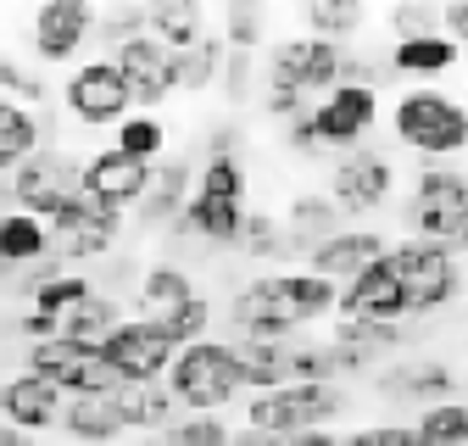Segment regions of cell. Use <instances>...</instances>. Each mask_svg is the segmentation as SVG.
<instances>
[{
	"instance_id": "cell-39",
	"label": "cell",
	"mask_w": 468,
	"mask_h": 446,
	"mask_svg": "<svg viewBox=\"0 0 468 446\" xmlns=\"http://www.w3.org/2000/svg\"><path fill=\"white\" fill-rule=\"evenodd\" d=\"M234 246L251 251V257H290V251H296V246H290V235H284V223L273 212H251L240 223V240H234Z\"/></svg>"
},
{
	"instance_id": "cell-2",
	"label": "cell",
	"mask_w": 468,
	"mask_h": 446,
	"mask_svg": "<svg viewBox=\"0 0 468 446\" xmlns=\"http://www.w3.org/2000/svg\"><path fill=\"white\" fill-rule=\"evenodd\" d=\"M167 390L179 408H196V413H218L229 408L234 397L246 390L240 379V352H234V341H190L173 352V368H167Z\"/></svg>"
},
{
	"instance_id": "cell-10",
	"label": "cell",
	"mask_w": 468,
	"mask_h": 446,
	"mask_svg": "<svg viewBox=\"0 0 468 446\" xmlns=\"http://www.w3.org/2000/svg\"><path fill=\"white\" fill-rule=\"evenodd\" d=\"M173 352H179V346L167 341V329L156 318H123L117 334L101 346V357L117 374V385H156V379H167Z\"/></svg>"
},
{
	"instance_id": "cell-22",
	"label": "cell",
	"mask_w": 468,
	"mask_h": 446,
	"mask_svg": "<svg viewBox=\"0 0 468 446\" xmlns=\"http://www.w3.org/2000/svg\"><path fill=\"white\" fill-rule=\"evenodd\" d=\"M379 390L385 397H401V402H419V408H435V402H457V368L430 357V363H401V368H385L379 374Z\"/></svg>"
},
{
	"instance_id": "cell-48",
	"label": "cell",
	"mask_w": 468,
	"mask_h": 446,
	"mask_svg": "<svg viewBox=\"0 0 468 446\" xmlns=\"http://www.w3.org/2000/svg\"><path fill=\"white\" fill-rule=\"evenodd\" d=\"M284 145L290 151H318V134H313V112H307V118H296V123H284Z\"/></svg>"
},
{
	"instance_id": "cell-23",
	"label": "cell",
	"mask_w": 468,
	"mask_h": 446,
	"mask_svg": "<svg viewBox=\"0 0 468 446\" xmlns=\"http://www.w3.org/2000/svg\"><path fill=\"white\" fill-rule=\"evenodd\" d=\"M190 190H196L190 162H185V156H167L162 167H151V185H145V196L134 201L140 223H145V229H156V223H173V218H179V207L190 201Z\"/></svg>"
},
{
	"instance_id": "cell-38",
	"label": "cell",
	"mask_w": 468,
	"mask_h": 446,
	"mask_svg": "<svg viewBox=\"0 0 468 446\" xmlns=\"http://www.w3.org/2000/svg\"><path fill=\"white\" fill-rule=\"evenodd\" d=\"M156 324L167 329V341L173 346H190V341H207V324H212V302L196 291L190 302H179V307H167V313H156Z\"/></svg>"
},
{
	"instance_id": "cell-37",
	"label": "cell",
	"mask_w": 468,
	"mask_h": 446,
	"mask_svg": "<svg viewBox=\"0 0 468 446\" xmlns=\"http://www.w3.org/2000/svg\"><path fill=\"white\" fill-rule=\"evenodd\" d=\"M419 441L424 446H468V408L463 402H435V408H419Z\"/></svg>"
},
{
	"instance_id": "cell-31",
	"label": "cell",
	"mask_w": 468,
	"mask_h": 446,
	"mask_svg": "<svg viewBox=\"0 0 468 446\" xmlns=\"http://www.w3.org/2000/svg\"><path fill=\"white\" fill-rule=\"evenodd\" d=\"M284 235H290V246H318V240L340 235V212L329 207V196H296L284 212Z\"/></svg>"
},
{
	"instance_id": "cell-30",
	"label": "cell",
	"mask_w": 468,
	"mask_h": 446,
	"mask_svg": "<svg viewBox=\"0 0 468 446\" xmlns=\"http://www.w3.org/2000/svg\"><path fill=\"white\" fill-rule=\"evenodd\" d=\"M39 145H45V123L34 118L28 106L0 101V174H12V167L28 162Z\"/></svg>"
},
{
	"instance_id": "cell-49",
	"label": "cell",
	"mask_w": 468,
	"mask_h": 446,
	"mask_svg": "<svg viewBox=\"0 0 468 446\" xmlns=\"http://www.w3.org/2000/svg\"><path fill=\"white\" fill-rule=\"evenodd\" d=\"M229 446H290V435H268V430H251L246 424V430L229 435Z\"/></svg>"
},
{
	"instance_id": "cell-33",
	"label": "cell",
	"mask_w": 468,
	"mask_h": 446,
	"mask_svg": "<svg viewBox=\"0 0 468 446\" xmlns=\"http://www.w3.org/2000/svg\"><path fill=\"white\" fill-rule=\"evenodd\" d=\"M90 291H95V285H90L84 273H68V268H56L50 279H39V285H34L28 296H34V313H45V318H56V324H62V318H68V313H73V307L90 296Z\"/></svg>"
},
{
	"instance_id": "cell-53",
	"label": "cell",
	"mask_w": 468,
	"mask_h": 446,
	"mask_svg": "<svg viewBox=\"0 0 468 446\" xmlns=\"http://www.w3.org/2000/svg\"><path fill=\"white\" fill-rule=\"evenodd\" d=\"M463 95H468V90H463ZM463 106H468V101H463Z\"/></svg>"
},
{
	"instance_id": "cell-9",
	"label": "cell",
	"mask_w": 468,
	"mask_h": 446,
	"mask_svg": "<svg viewBox=\"0 0 468 446\" xmlns=\"http://www.w3.org/2000/svg\"><path fill=\"white\" fill-rule=\"evenodd\" d=\"M28 374H39L50 390H62V397H112L117 390V374L106 368V357L90 352V346L62 341V334L28 346Z\"/></svg>"
},
{
	"instance_id": "cell-28",
	"label": "cell",
	"mask_w": 468,
	"mask_h": 446,
	"mask_svg": "<svg viewBox=\"0 0 468 446\" xmlns=\"http://www.w3.org/2000/svg\"><path fill=\"white\" fill-rule=\"evenodd\" d=\"M457 56H463V50H457L446 34H424V39H396L390 68L407 73V79H441V73L457 68Z\"/></svg>"
},
{
	"instance_id": "cell-20",
	"label": "cell",
	"mask_w": 468,
	"mask_h": 446,
	"mask_svg": "<svg viewBox=\"0 0 468 446\" xmlns=\"http://www.w3.org/2000/svg\"><path fill=\"white\" fill-rule=\"evenodd\" d=\"M151 167L156 162H134V156H123V151H95L90 162H84V174H79V185L90 190V196H101V201H112L117 212H129L140 196H145V185H151Z\"/></svg>"
},
{
	"instance_id": "cell-16",
	"label": "cell",
	"mask_w": 468,
	"mask_h": 446,
	"mask_svg": "<svg viewBox=\"0 0 468 446\" xmlns=\"http://www.w3.org/2000/svg\"><path fill=\"white\" fill-rule=\"evenodd\" d=\"M90 34H95V6H84V0H50L28 23L39 62H73V50H84Z\"/></svg>"
},
{
	"instance_id": "cell-4",
	"label": "cell",
	"mask_w": 468,
	"mask_h": 446,
	"mask_svg": "<svg viewBox=\"0 0 468 446\" xmlns=\"http://www.w3.org/2000/svg\"><path fill=\"white\" fill-rule=\"evenodd\" d=\"M396 285H401V302H407V318H424V313H441L457 291H463V273H457V257H446L441 246H424V240H396L385 251Z\"/></svg>"
},
{
	"instance_id": "cell-15",
	"label": "cell",
	"mask_w": 468,
	"mask_h": 446,
	"mask_svg": "<svg viewBox=\"0 0 468 446\" xmlns=\"http://www.w3.org/2000/svg\"><path fill=\"white\" fill-rule=\"evenodd\" d=\"M251 291H257L290 329H307L313 318L335 313V296H340L329 279H318V273H262V279H251Z\"/></svg>"
},
{
	"instance_id": "cell-21",
	"label": "cell",
	"mask_w": 468,
	"mask_h": 446,
	"mask_svg": "<svg viewBox=\"0 0 468 446\" xmlns=\"http://www.w3.org/2000/svg\"><path fill=\"white\" fill-rule=\"evenodd\" d=\"M240 223H246V201H218V196L190 190V201L173 218V235H190L207 246H234L240 240Z\"/></svg>"
},
{
	"instance_id": "cell-47",
	"label": "cell",
	"mask_w": 468,
	"mask_h": 446,
	"mask_svg": "<svg viewBox=\"0 0 468 446\" xmlns=\"http://www.w3.org/2000/svg\"><path fill=\"white\" fill-rule=\"evenodd\" d=\"M441 34H446L457 50H468V0H452V6H441Z\"/></svg>"
},
{
	"instance_id": "cell-14",
	"label": "cell",
	"mask_w": 468,
	"mask_h": 446,
	"mask_svg": "<svg viewBox=\"0 0 468 446\" xmlns=\"http://www.w3.org/2000/svg\"><path fill=\"white\" fill-rule=\"evenodd\" d=\"M62 106L73 112V118H79L84 129H117V123H123L129 112H134L106 56H101V62H84V68H73V79L62 84Z\"/></svg>"
},
{
	"instance_id": "cell-41",
	"label": "cell",
	"mask_w": 468,
	"mask_h": 446,
	"mask_svg": "<svg viewBox=\"0 0 468 446\" xmlns=\"http://www.w3.org/2000/svg\"><path fill=\"white\" fill-rule=\"evenodd\" d=\"M167 435L179 441V446H229V424L218 419V413H196V419H185V424H167Z\"/></svg>"
},
{
	"instance_id": "cell-52",
	"label": "cell",
	"mask_w": 468,
	"mask_h": 446,
	"mask_svg": "<svg viewBox=\"0 0 468 446\" xmlns=\"http://www.w3.org/2000/svg\"><path fill=\"white\" fill-rule=\"evenodd\" d=\"M134 446H179V441H173V435H167V430H156V435H140V441H134Z\"/></svg>"
},
{
	"instance_id": "cell-29",
	"label": "cell",
	"mask_w": 468,
	"mask_h": 446,
	"mask_svg": "<svg viewBox=\"0 0 468 446\" xmlns=\"http://www.w3.org/2000/svg\"><path fill=\"white\" fill-rule=\"evenodd\" d=\"M145 34L156 39V45H167L173 56H185L190 45H201L207 39V17H201V6H145Z\"/></svg>"
},
{
	"instance_id": "cell-3",
	"label": "cell",
	"mask_w": 468,
	"mask_h": 446,
	"mask_svg": "<svg viewBox=\"0 0 468 446\" xmlns=\"http://www.w3.org/2000/svg\"><path fill=\"white\" fill-rule=\"evenodd\" d=\"M390 129L407 151L419 156H463L468 151V106L457 95H441V90H401L396 112H390Z\"/></svg>"
},
{
	"instance_id": "cell-1",
	"label": "cell",
	"mask_w": 468,
	"mask_h": 446,
	"mask_svg": "<svg viewBox=\"0 0 468 446\" xmlns=\"http://www.w3.org/2000/svg\"><path fill=\"white\" fill-rule=\"evenodd\" d=\"M407 229L424 246H441L446 257H463L468 251V174L424 162L413 179V201H407Z\"/></svg>"
},
{
	"instance_id": "cell-25",
	"label": "cell",
	"mask_w": 468,
	"mask_h": 446,
	"mask_svg": "<svg viewBox=\"0 0 468 446\" xmlns=\"http://www.w3.org/2000/svg\"><path fill=\"white\" fill-rule=\"evenodd\" d=\"M50 257V229L39 218L28 212H0V279H6V268H39Z\"/></svg>"
},
{
	"instance_id": "cell-34",
	"label": "cell",
	"mask_w": 468,
	"mask_h": 446,
	"mask_svg": "<svg viewBox=\"0 0 468 446\" xmlns=\"http://www.w3.org/2000/svg\"><path fill=\"white\" fill-rule=\"evenodd\" d=\"M190 296H196V285H190V273L179 262H151L145 279H140V302L151 307V318L167 313V307H179V302H190Z\"/></svg>"
},
{
	"instance_id": "cell-5",
	"label": "cell",
	"mask_w": 468,
	"mask_h": 446,
	"mask_svg": "<svg viewBox=\"0 0 468 446\" xmlns=\"http://www.w3.org/2000/svg\"><path fill=\"white\" fill-rule=\"evenodd\" d=\"M246 413H251V430H268V435L329 430V419L346 413V390L335 379H324V385H279V390H257Z\"/></svg>"
},
{
	"instance_id": "cell-8",
	"label": "cell",
	"mask_w": 468,
	"mask_h": 446,
	"mask_svg": "<svg viewBox=\"0 0 468 446\" xmlns=\"http://www.w3.org/2000/svg\"><path fill=\"white\" fill-rule=\"evenodd\" d=\"M79 174H84V162L68 156V151H56V145H39L28 162L12 167V207L50 223L56 212H62L73 196H79Z\"/></svg>"
},
{
	"instance_id": "cell-27",
	"label": "cell",
	"mask_w": 468,
	"mask_h": 446,
	"mask_svg": "<svg viewBox=\"0 0 468 446\" xmlns=\"http://www.w3.org/2000/svg\"><path fill=\"white\" fill-rule=\"evenodd\" d=\"M117 324H123V307H117L112 296H101V291H90L68 318H62V341H73V346H90V352H101L112 334H117Z\"/></svg>"
},
{
	"instance_id": "cell-36",
	"label": "cell",
	"mask_w": 468,
	"mask_h": 446,
	"mask_svg": "<svg viewBox=\"0 0 468 446\" xmlns=\"http://www.w3.org/2000/svg\"><path fill=\"white\" fill-rule=\"evenodd\" d=\"M223 56H229V45H223L218 34H207L201 45H190V50L179 56V90H185V95H201L207 84H218Z\"/></svg>"
},
{
	"instance_id": "cell-42",
	"label": "cell",
	"mask_w": 468,
	"mask_h": 446,
	"mask_svg": "<svg viewBox=\"0 0 468 446\" xmlns=\"http://www.w3.org/2000/svg\"><path fill=\"white\" fill-rule=\"evenodd\" d=\"M390 34H396V39L441 34V6H396V12H390Z\"/></svg>"
},
{
	"instance_id": "cell-44",
	"label": "cell",
	"mask_w": 468,
	"mask_h": 446,
	"mask_svg": "<svg viewBox=\"0 0 468 446\" xmlns=\"http://www.w3.org/2000/svg\"><path fill=\"white\" fill-rule=\"evenodd\" d=\"M95 28H101L106 50H117L123 39H140L145 34V6H123V12H112V17H95Z\"/></svg>"
},
{
	"instance_id": "cell-12",
	"label": "cell",
	"mask_w": 468,
	"mask_h": 446,
	"mask_svg": "<svg viewBox=\"0 0 468 446\" xmlns=\"http://www.w3.org/2000/svg\"><path fill=\"white\" fill-rule=\"evenodd\" d=\"M390 190H396V162L385 151H368V145L346 151L335 162V174H329V207L340 218H368V212H379L390 201Z\"/></svg>"
},
{
	"instance_id": "cell-19",
	"label": "cell",
	"mask_w": 468,
	"mask_h": 446,
	"mask_svg": "<svg viewBox=\"0 0 468 446\" xmlns=\"http://www.w3.org/2000/svg\"><path fill=\"white\" fill-rule=\"evenodd\" d=\"M62 390H50L39 374H12V379H0V419H6L12 430H28V435H39V430H56L62 424Z\"/></svg>"
},
{
	"instance_id": "cell-7",
	"label": "cell",
	"mask_w": 468,
	"mask_h": 446,
	"mask_svg": "<svg viewBox=\"0 0 468 446\" xmlns=\"http://www.w3.org/2000/svg\"><path fill=\"white\" fill-rule=\"evenodd\" d=\"M340 45L329 39H313V34H296V39H279L268 50V90L273 95H296V101H324L335 84H340Z\"/></svg>"
},
{
	"instance_id": "cell-32",
	"label": "cell",
	"mask_w": 468,
	"mask_h": 446,
	"mask_svg": "<svg viewBox=\"0 0 468 446\" xmlns=\"http://www.w3.org/2000/svg\"><path fill=\"white\" fill-rule=\"evenodd\" d=\"M368 28V6H357V0H313L307 6V34L313 39H329L346 50L351 34H363Z\"/></svg>"
},
{
	"instance_id": "cell-26",
	"label": "cell",
	"mask_w": 468,
	"mask_h": 446,
	"mask_svg": "<svg viewBox=\"0 0 468 446\" xmlns=\"http://www.w3.org/2000/svg\"><path fill=\"white\" fill-rule=\"evenodd\" d=\"M56 430H68L84 446H112L117 435H129L123 419H117V402L112 397H68L62 402V424H56Z\"/></svg>"
},
{
	"instance_id": "cell-17",
	"label": "cell",
	"mask_w": 468,
	"mask_h": 446,
	"mask_svg": "<svg viewBox=\"0 0 468 446\" xmlns=\"http://www.w3.org/2000/svg\"><path fill=\"white\" fill-rule=\"evenodd\" d=\"M385 251H390V246H385ZM335 307H340V318H368V324H396V318H407L401 285H396V273H390L385 257H379L374 268H363L351 285H340Z\"/></svg>"
},
{
	"instance_id": "cell-43",
	"label": "cell",
	"mask_w": 468,
	"mask_h": 446,
	"mask_svg": "<svg viewBox=\"0 0 468 446\" xmlns=\"http://www.w3.org/2000/svg\"><path fill=\"white\" fill-rule=\"evenodd\" d=\"M340 446H424L413 424H368V430H351Z\"/></svg>"
},
{
	"instance_id": "cell-6",
	"label": "cell",
	"mask_w": 468,
	"mask_h": 446,
	"mask_svg": "<svg viewBox=\"0 0 468 446\" xmlns=\"http://www.w3.org/2000/svg\"><path fill=\"white\" fill-rule=\"evenodd\" d=\"M45 229H50V262L68 268V262H90V257L112 251L117 235H123V212L79 185V196H73L62 212H56Z\"/></svg>"
},
{
	"instance_id": "cell-11",
	"label": "cell",
	"mask_w": 468,
	"mask_h": 446,
	"mask_svg": "<svg viewBox=\"0 0 468 446\" xmlns=\"http://www.w3.org/2000/svg\"><path fill=\"white\" fill-rule=\"evenodd\" d=\"M112 73H117V84H123V95H129V106H162L167 95H179V56H173L167 45H156L151 34H140V39H123L112 56Z\"/></svg>"
},
{
	"instance_id": "cell-13",
	"label": "cell",
	"mask_w": 468,
	"mask_h": 446,
	"mask_svg": "<svg viewBox=\"0 0 468 446\" xmlns=\"http://www.w3.org/2000/svg\"><path fill=\"white\" fill-rule=\"evenodd\" d=\"M379 123V90L374 84H335L324 101H313V134H318V151H357Z\"/></svg>"
},
{
	"instance_id": "cell-35",
	"label": "cell",
	"mask_w": 468,
	"mask_h": 446,
	"mask_svg": "<svg viewBox=\"0 0 468 446\" xmlns=\"http://www.w3.org/2000/svg\"><path fill=\"white\" fill-rule=\"evenodd\" d=\"M162 145H167L162 118H151V112H129V118L117 123V145L112 151H123L134 162H162Z\"/></svg>"
},
{
	"instance_id": "cell-46",
	"label": "cell",
	"mask_w": 468,
	"mask_h": 446,
	"mask_svg": "<svg viewBox=\"0 0 468 446\" xmlns=\"http://www.w3.org/2000/svg\"><path fill=\"white\" fill-rule=\"evenodd\" d=\"M0 84H6L12 95H28V106L45 95V79H39V73H28V68H17L12 56H0Z\"/></svg>"
},
{
	"instance_id": "cell-45",
	"label": "cell",
	"mask_w": 468,
	"mask_h": 446,
	"mask_svg": "<svg viewBox=\"0 0 468 446\" xmlns=\"http://www.w3.org/2000/svg\"><path fill=\"white\" fill-rule=\"evenodd\" d=\"M223 90H229L234 106L251 95V50H229L223 56Z\"/></svg>"
},
{
	"instance_id": "cell-40",
	"label": "cell",
	"mask_w": 468,
	"mask_h": 446,
	"mask_svg": "<svg viewBox=\"0 0 468 446\" xmlns=\"http://www.w3.org/2000/svg\"><path fill=\"white\" fill-rule=\"evenodd\" d=\"M229 50H257L262 39V12L257 6H223V34H218Z\"/></svg>"
},
{
	"instance_id": "cell-18",
	"label": "cell",
	"mask_w": 468,
	"mask_h": 446,
	"mask_svg": "<svg viewBox=\"0 0 468 446\" xmlns=\"http://www.w3.org/2000/svg\"><path fill=\"white\" fill-rule=\"evenodd\" d=\"M385 257V235H374V229H340V235H329V240H318L313 251H307V273H318V279H329V285L340 291V285H351L363 268H374Z\"/></svg>"
},
{
	"instance_id": "cell-51",
	"label": "cell",
	"mask_w": 468,
	"mask_h": 446,
	"mask_svg": "<svg viewBox=\"0 0 468 446\" xmlns=\"http://www.w3.org/2000/svg\"><path fill=\"white\" fill-rule=\"evenodd\" d=\"M0 446H39V441H34L28 430H12L6 419H0Z\"/></svg>"
},
{
	"instance_id": "cell-24",
	"label": "cell",
	"mask_w": 468,
	"mask_h": 446,
	"mask_svg": "<svg viewBox=\"0 0 468 446\" xmlns=\"http://www.w3.org/2000/svg\"><path fill=\"white\" fill-rule=\"evenodd\" d=\"M112 402H117L123 430H140V435L167 430L173 424V408H179V402H173V390H167V379H156V385H117Z\"/></svg>"
},
{
	"instance_id": "cell-50",
	"label": "cell",
	"mask_w": 468,
	"mask_h": 446,
	"mask_svg": "<svg viewBox=\"0 0 468 446\" xmlns=\"http://www.w3.org/2000/svg\"><path fill=\"white\" fill-rule=\"evenodd\" d=\"M290 446H340V435H329V430H302V435H290Z\"/></svg>"
}]
</instances>
